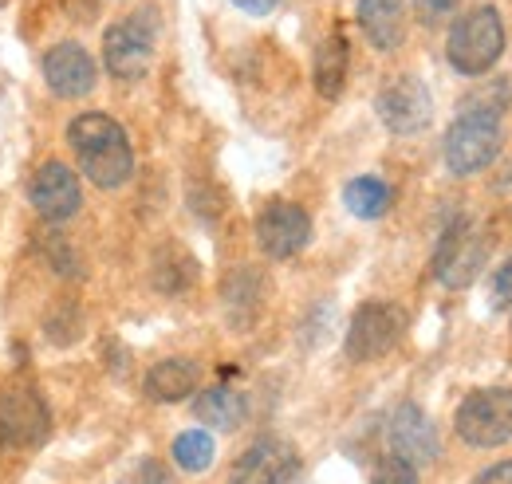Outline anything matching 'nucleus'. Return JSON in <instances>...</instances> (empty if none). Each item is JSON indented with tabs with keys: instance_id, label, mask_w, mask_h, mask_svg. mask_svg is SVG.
I'll use <instances>...</instances> for the list:
<instances>
[{
	"instance_id": "obj_1",
	"label": "nucleus",
	"mask_w": 512,
	"mask_h": 484,
	"mask_svg": "<svg viewBox=\"0 0 512 484\" xmlns=\"http://www.w3.org/2000/svg\"><path fill=\"white\" fill-rule=\"evenodd\" d=\"M67 142H71L75 162L87 174V182H95L99 189H119L130 182L134 150H130L123 122L99 115V111H83L67 122Z\"/></svg>"
},
{
	"instance_id": "obj_2",
	"label": "nucleus",
	"mask_w": 512,
	"mask_h": 484,
	"mask_svg": "<svg viewBox=\"0 0 512 484\" xmlns=\"http://www.w3.org/2000/svg\"><path fill=\"white\" fill-rule=\"evenodd\" d=\"M505 56V20L493 4L461 12L449 28L446 60L457 75H485Z\"/></svg>"
},
{
	"instance_id": "obj_3",
	"label": "nucleus",
	"mask_w": 512,
	"mask_h": 484,
	"mask_svg": "<svg viewBox=\"0 0 512 484\" xmlns=\"http://www.w3.org/2000/svg\"><path fill=\"white\" fill-rule=\"evenodd\" d=\"M501 138L505 134H501L497 115L461 111L442 138V158H446L449 174L469 178V174H481L485 166H493V158L501 154Z\"/></svg>"
},
{
	"instance_id": "obj_4",
	"label": "nucleus",
	"mask_w": 512,
	"mask_h": 484,
	"mask_svg": "<svg viewBox=\"0 0 512 484\" xmlns=\"http://www.w3.org/2000/svg\"><path fill=\"white\" fill-rule=\"evenodd\" d=\"M453 429L465 445L473 449H497L512 441V386H485L473 390L457 414H453Z\"/></svg>"
},
{
	"instance_id": "obj_5",
	"label": "nucleus",
	"mask_w": 512,
	"mask_h": 484,
	"mask_svg": "<svg viewBox=\"0 0 512 484\" xmlns=\"http://www.w3.org/2000/svg\"><path fill=\"white\" fill-rule=\"evenodd\" d=\"M485 256H489V241L481 237V229L469 217H453L438 237V248H434V276L453 292L469 288L477 280Z\"/></svg>"
},
{
	"instance_id": "obj_6",
	"label": "nucleus",
	"mask_w": 512,
	"mask_h": 484,
	"mask_svg": "<svg viewBox=\"0 0 512 484\" xmlns=\"http://www.w3.org/2000/svg\"><path fill=\"white\" fill-rule=\"evenodd\" d=\"M402 331H406V311L402 307L383 300L363 303L351 315V327H347V343H343L347 347V359L351 363H375V359H383V355H390L398 347Z\"/></svg>"
},
{
	"instance_id": "obj_7",
	"label": "nucleus",
	"mask_w": 512,
	"mask_h": 484,
	"mask_svg": "<svg viewBox=\"0 0 512 484\" xmlns=\"http://www.w3.org/2000/svg\"><path fill=\"white\" fill-rule=\"evenodd\" d=\"M103 63L115 79H142L154 63V20L150 16H130L103 32Z\"/></svg>"
},
{
	"instance_id": "obj_8",
	"label": "nucleus",
	"mask_w": 512,
	"mask_h": 484,
	"mask_svg": "<svg viewBox=\"0 0 512 484\" xmlns=\"http://www.w3.org/2000/svg\"><path fill=\"white\" fill-rule=\"evenodd\" d=\"M375 111L390 134H422L430 119H434V99H430V87L418 79V75H394L379 91L375 99Z\"/></svg>"
},
{
	"instance_id": "obj_9",
	"label": "nucleus",
	"mask_w": 512,
	"mask_h": 484,
	"mask_svg": "<svg viewBox=\"0 0 512 484\" xmlns=\"http://www.w3.org/2000/svg\"><path fill=\"white\" fill-rule=\"evenodd\" d=\"M312 241V217L296 201H268L256 217V244L272 260H292Z\"/></svg>"
},
{
	"instance_id": "obj_10",
	"label": "nucleus",
	"mask_w": 512,
	"mask_h": 484,
	"mask_svg": "<svg viewBox=\"0 0 512 484\" xmlns=\"http://www.w3.org/2000/svg\"><path fill=\"white\" fill-rule=\"evenodd\" d=\"M52 418L32 386H8L0 394V441L12 449H32L48 437Z\"/></svg>"
},
{
	"instance_id": "obj_11",
	"label": "nucleus",
	"mask_w": 512,
	"mask_h": 484,
	"mask_svg": "<svg viewBox=\"0 0 512 484\" xmlns=\"http://www.w3.org/2000/svg\"><path fill=\"white\" fill-rule=\"evenodd\" d=\"M386 433H390V449H394V457L410 461L414 469H418V465H434L438 453H442V437H438V429H434V422L426 418V410L414 406V402H402V406L390 414Z\"/></svg>"
},
{
	"instance_id": "obj_12",
	"label": "nucleus",
	"mask_w": 512,
	"mask_h": 484,
	"mask_svg": "<svg viewBox=\"0 0 512 484\" xmlns=\"http://www.w3.org/2000/svg\"><path fill=\"white\" fill-rule=\"evenodd\" d=\"M28 201H32V209L44 221H67V217H75L79 205H83V189H79L75 170L64 166V162H44L32 174V182H28Z\"/></svg>"
},
{
	"instance_id": "obj_13",
	"label": "nucleus",
	"mask_w": 512,
	"mask_h": 484,
	"mask_svg": "<svg viewBox=\"0 0 512 484\" xmlns=\"http://www.w3.org/2000/svg\"><path fill=\"white\" fill-rule=\"evenodd\" d=\"M300 469V453L280 437H260L233 465L229 484H288Z\"/></svg>"
},
{
	"instance_id": "obj_14",
	"label": "nucleus",
	"mask_w": 512,
	"mask_h": 484,
	"mask_svg": "<svg viewBox=\"0 0 512 484\" xmlns=\"http://www.w3.org/2000/svg\"><path fill=\"white\" fill-rule=\"evenodd\" d=\"M95 79H99V71H95L91 52H87L83 44H75V40L56 44V48L44 56V83H48L60 99H87V95L95 91Z\"/></svg>"
},
{
	"instance_id": "obj_15",
	"label": "nucleus",
	"mask_w": 512,
	"mask_h": 484,
	"mask_svg": "<svg viewBox=\"0 0 512 484\" xmlns=\"http://www.w3.org/2000/svg\"><path fill=\"white\" fill-rule=\"evenodd\" d=\"M355 16H359L363 36L379 52H394L406 40V8H402V0H359Z\"/></svg>"
},
{
	"instance_id": "obj_16",
	"label": "nucleus",
	"mask_w": 512,
	"mask_h": 484,
	"mask_svg": "<svg viewBox=\"0 0 512 484\" xmlns=\"http://www.w3.org/2000/svg\"><path fill=\"white\" fill-rule=\"evenodd\" d=\"M197 386H201V366L193 359H162L146 374L150 402H186Z\"/></svg>"
},
{
	"instance_id": "obj_17",
	"label": "nucleus",
	"mask_w": 512,
	"mask_h": 484,
	"mask_svg": "<svg viewBox=\"0 0 512 484\" xmlns=\"http://www.w3.org/2000/svg\"><path fill=\"white\" fill-rule=\"evenodd\" d=\"M347 63H351V48H347V36L335 28L327 32L316 48V67H312V83L323 99H339L343 95V83H347Z\"/></svg>"
},
{
	"instance_id": "obj_18",
	"label": "nucleus",
	"mask_w": 512,
	"mask_h": 484,
	"mask_svg": "<svg viewBox=\"0 0 512 484\" xmlns=\"http://www.w3.org/2000/svg\"><path fill=\"white\" fill-rule=\"evenodd\" d=\"M245 410H249V402H245V394L237 386H209L193 402V414L205 425H213V429H237L245 422Z\"/></svg>"
},
{
	"instance_id": "obj_19",
	"label": "nucleus",
	"mask_w": 512,
	"mask_h": 484,
	"mask_svg": "<svg viewBox=\"0 0 512 484\" xmlns=\"http://www.w3.org/2000/svg\"><path fill=\"white\" fill-rule=\"evenodd\" d=\"M390 201H394V193H390V185L383 178L363 174V178H351V182L343 185V205L359 221H379L390 209Z\"/></svg>"
},
{
	"instance_id": "obj_20",
	"label": "nucleus",
	"mask_w": 512,
	"mask_h": 484,
	"mask_svg": "<svg viewBox=\"0 0 512 484\" xmlns=\"http://www.w3.org/2000/svg\"><path fill=\"white\" fill-rule=\"evenodd\" d=\"M213 453H217V445L205 429H186V433L174 437V461L186 473H205L213 465Z\"/></svg>"
},
{
	"instance_id": "obj_21",
	"label": "nucleus",
	"mask_w": 512,
	"mask_h": 484,
	"mask_svg": "<svg viewBox=\"0 0 512 484\" xmlns=\"http://www.w3.org/2000/svg\"><path fill=\"white\" fill-rule=\"evenodd\" d=\"M512 103V83L509 79H493V83H485V87H477V91H469V99L461 103V111H481V115H505Z\"/></svg>"
},
{
	"instance_id": "obj_22",
	"label": "nucleus",
	"mask_w": 512,
	"mask_h": 484,
	"mask_svg": "<svg viewBox=\"0 0 512 484\" xmlns=\"http://www.w3.org/2000/svg\"><path fill=\"white\" fill-rule=\"evenodd\" d=\"M371 484H418V469L410 461L386 453L383 461L375 465V473H371Z\"/></svg>"
},
{
	"instance_id": "obj_23",
	"label": "nucleus",
	"mask_w": 512,
	"mask_h": 484,
	"mask_svg": "<svg viewBox=\"0 0 512 484\" xmlns=\"http://www.w3.org/2000/svg\"><path fill=\"white\" fill-rule=\"evenodd\" d=\"M457 4L461 0H414V12H418V20L426 28H438V24H446L449 16L457 12Z\"/></svg>"
},
{
	"instance_id": "obj_24",
	"label": "nucleus",
	"mask_w": 512,
	"mask_h": 484,
	"mask_svg": "<svg viewBox=\"0 0 512 484\" xmlns=\"http://www.w3.org/2000/svg\"><path fill=\"white\" fill-rule=\"evenodd\" d=\"M493 307L497 311H512V256L497 268V276H493Z\"/></svg>"
},
{
	"instance_id": "obj_25",
	"label": "nucleus",
	"mask_w": 512,
	"mask_h": 484,
	"mask_svg": "<svg viewBox=\"0 0 512 484\" xmlns=\"http://www.w3.org/2000/svg\"><path fill=\"white\" fill-rule=\"evenodd\" d=\"M123 484H170V473H166L158 461H142Z\"/></svg>"
},
{
	"instance_id": "obj_26",
	"label": "nucleus",
	"mask_w": 512,
	"mask_h": 484,
	"mask_svg": "<svg viewBox=\"0 0 512 484\" xmlns=\"http://www.w3.org/2000/svg\"><path fill=\"white\" fill-rule=\"evenodd\" d=\"M473 484H512V461H501V465H489L485 473H477Z\"/></svg>"
},
{
	"instance_id": "obj_27",
	"label": "nucleus",
	"mask_w": 512,
	"mask_h": 484,
	"mask_svg": "<svg viewBox=\"0 0 512 484\" xmlns=\"http://www.w3.org/2000/svg\"><path fill=\"white\" fill-rule=\"evenodd\" d=\"M233 4H237L241 12H249V16H268V12H272L280 0H233Z\"/></svg>"
}]
</instances>
